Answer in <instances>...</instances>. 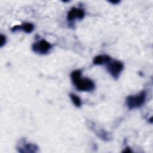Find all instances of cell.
I'll use <instances>...</instances> for the list:
<instances>
[{
    "mask_svg": "<svg viewBox=\"0 0 153 153\" xmlns=\"http://www.w3.org/2000/svg\"><path fill=\"white\" fill-rule=\"evenodd\" d=\"M86 125L90 130H91L98 137L102 140L108 142L112 139L111 134L106 131L104 128L97 125L95 123L87 120L86 121Z\"/></svg>",
    "mask_w": 153,
    "mask_h": 153,
    "instance_id": "cell-3",
    "label": "cell"
},
{
    "mask_svg": "<svg viewBox=\"0 0 153 153\" xmlns=\"http://www.w3.org/2000/svg\"><path fill=\"white\" fill-rule=\"evenodd\" d=\"M146 92L145 90L140 91L135 95H130L126 99V104L127 108L131 110L141 107L145 102Z\"/></svg>",
    "mask_w": 153,
    "mask_h": 153,
    "instance_id": "cell-2",
    "label": "cell"
},
{
    "mask_svg": "<svg viewBox=\"0 0 153 153\" xmlns=\"http://www.w3.org/2000/svg\"><path fill=\"white\" fill-rule=\"evenodd\" d=\"M132 151L131 150L130 148V147H126L123 151V152H131Z\"/></svg>",
    "mask_w": 153,
    "mask_h": 153,
    "instance_id": "cell-12",
    "label": "cell"
},
{
    "mask_svg": "<svg viewBox=\"0 0 153 153\" xmlns=\"http://www.w3.org/2000/svg\"><path fill=\"white\" fill-rule=\"evenodd\" d=\"M112 59L111 57L107 54H101L94 57L93 63L94 65H102L107 63L109 61Z\"/></svg>",
    "mask_w": 153,
    "mask_h": 153,
    "instance_id": "cell-9",
    "label": "cell"
},
{
    "mask_svg": "<svg viewBox=\"0 0 153 153\" xmlns=\"http://www.w3.org/2000/svg\"><path fill=\"white\" fill-rule=\"evenodd\" d=\"M106 65V69L108 73L115 79H117L124 69V64L119 60L111 59Z\"/></svg>",
    "mask_w": 153,
    "mask_h": 153,
    "instance_id": "cell-4",
    "label": "cell"
},
{
    "mask_svg": "<svg viewBox=\"0 0 153 153\" xmlns=\"http://www.w3.org/2000/svg\"><path fill=\"white\" fill-rule=\"evenodd\" d=\"M85 16V11L81 8H72L68 13L67 19L69 22H73L75 19H82Z\"/></svg>",
    "mask_w": 153,
    "mask_h": 153,
    "instance_id": "cell-7",
    "label": "cell"
},
{
    "mask_svg": "<svg viewBox=\"0 0 153 153\" xmlns=\"http://www.w3.org/2000/svg\"><path fill=\"white\" fill-rule=\"evenodd\" d=\"M7 38L6 36L2 34L0 35V47H2L6 43Z\"/></svg>",
    "mask_w": 153,
    "mask_h": 153,
    "instance_id": "cell-11",
    "label": "cell"
},
{
    "mask_svg": "<svg viewBox=\"0 0 153 153\" xmlns=\"http://www.w3.org/2000/svg\"><path fill=\"white\" fill-rule=\"evenodd\" d=\"M53 45L45 39H41L34 42L32 45V50L39 54H46L52 48Z\"/></svg>",
    "mask_w": 153,
    "mask_h": 153,
    "instance_id": "cell-6",
    "label": "cell"
},
{
    "mask_svg": "<svg viewBox=\"0 0 153 153\" xmlns=\"http://www.w3.org/2000/svg\"><path fill=\"white\" fill-rule=\"evenodd\" d=\"M69 95V97H70L71 99L72 100L73 103L74 104V105L76 107L79 108L81 106V105H82L81 99L77 95H76L74 93H70Z\"/></svg>",
    "mask_w": 153,
    "mask_h": 153,
    "instance_id": "cell-10",
    "label": "cell"
},
{
    "mask_svg": "<svg viewBox=\"0 0 153 153\" xmlns=\"http://www.w3.org/2000/svg\"><path fill=\"white\" fill-rule=\"evenodd\" d=\"M16 148L17 151L20 153H35L39 149L36 144L27 142L25 138H22L19 140Z\"/></svg>",
    "mask_w": 153,
    "mask_h": 153,
    "instance_id": "cell-5",
    "label": "cell"
},
{
    "mask_svg": "<svg viewBox=\"0 0 153 153\" xmlns=\"http://www.w3.org/2000/svg\"><path fill=\"white\" fill-rule=\"evenodd\" d=\"M72 82L75 88L81 91H91L95 88L93 81L88 78L82 77V71L79 69L75 70L71 74Z\"/></svg>",
    "mask_w": 153,
    "mask_h": 153,
    "instance_id": "cell-1",
    "label": "cell"
},
{
    "mask_svg": "<svg viewBox=\"0 0 153 153\" xmlns=\"http://www.w3.org/2000/svg\"><path fill=\"white\" fill-rule=\"evenodd\" d=\"M33 29H34V25H33V23L26 22V23H22V25H16L13 26L11 29V30L13 32H16L17 30H23L26 33H31Z\"/></svg>",
    "mask_w": 153,
    "mask_h": 153,
    "instance_id": "cell-8",
    "label": "cell"
},
{
    "mask_svg": "<svg viewBox=\"0 0 153 153\" xmlns=\"http://www.w3.org/2000/svg\"><path fill=\"white\" fill-rule=\"evenodd\" d=\"M109 3L111 4H112L114 5H116V4H118V3L120 2V1H118V0H117V1H109Z\"/></svg>",
    "mask_w": 153,
    "mask_h": 153,
    "instance_id": "cell-13",
    "label": "cell"
}]
</instances>
